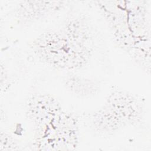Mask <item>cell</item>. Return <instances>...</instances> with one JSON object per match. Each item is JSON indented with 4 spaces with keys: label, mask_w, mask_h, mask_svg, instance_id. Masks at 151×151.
<instances>
[{
    "label": "cell",
    "mask_w": 151,
    "mask_h": 151,
    "mask_svg": "<svg viewBox=\"0 0 151 151\" xmlns=\"http://www.w3.org/2000/svg\"><path fill=\"white\" fill-rule=\"evenodd\" d=\"M30 48L44 64L71 72L84 67L93 52L92 50L71 41L61 29L41 33L31 42Z\"/></svg>",
    "instance_id": "1"
},
{
    "label": "cell",
    "mask_w": 151,
    "mask_h": 151,
    "mask_svg": "<svg viewBox=\"0 0 151 151\" xmlns=\"http://www.w3.org/2000/svg\"><path fill=\"white\" fill-rule=\"evenodd\" d=\"M19 149L17 140L6 132H1L0 134V150H15Z\"/></svg>",
    "instance_id": "9"
},
{
    "label": "cell",
    "mask_w": 151,
    "mask_h": 151,
    "mask_svg": "<svg viewBox=\"0 0 151 151\" xmlns=\"http://www.w3.org/2000/svg\"><path fill=\"white\" fill-rule=\"evenodd\" d=\"M91 123L94 131L104 134H114L126 127L116 113L105 104L93 113Z\"/></svg>",
    "instance_id": "7"
},
{
    "label": "cell",
    "mask_w": 151,
    "mask_h": 151,
    "mask_svg": "<svg viewBox=\"0 0 151 151\" xmlns=\"http://www.w3.org/2000/svg\"><path fill=\"white\" fill-rule=\"evenodd\" d=\"M78 142L77 120L63 110L48 124L35 130L34 144L38 150H71Z\"/></svg>",
    "instance_id": "2"
},
{
    "label": "cell",
    "mask_w": 151,
    "mask_h": 151,
    "mask_svg": "<svg viewBox=\"0 0 151 151\" xmlns=\"http://www.w3.org/2000/svg\"><path fill=\"white\" fill-rule=\"evenodd\" d=\"M63 83L68 91L78 97H93L99 93L100 88L96 80L73 73L64 77Z\"/></svg>",
    "instance_id": "8"
},
{
    "label": "cell",
    "mask_w": 151,
    "mask_h": 151,
    "mask_svg": "<svg viewBox=\"0 0 151 151\" xmlns=\"http://www.w3.org/2000/svg\"><path fill=\"white\" fill-rule=\"evenodd\" d=\"M64 5L63 1H20L16 6L15 17L19 24L28 25L57 12Z\"/></svg>",
    "instance_id": "5"
},
{
    "label": "cell",
    "mask_w": 151,
    "mask_h": 151,
    "mask_svg": "<svg viewBox=\"0 0 151 151\" xmlns=\"http://www.w3.org/2000/svg\"><path fill=\"white\" fill-rule=\"evenodd\" d=\"M63 110L60 103L53 96L35 93L27 100L25 114L36 130L50 123Z\"/></svg>",
    "instance_id": "3"
},
{
    "label": "cell",
    "mask_w": 151,
    "mask_h": 151,
    "mask_svg": "<svg viewBox=\"0 0 151 151\" xmlns=\"http://www.w3.org/2000/svg\"><path fill=\"white\" fill-rule=\"evenodd\" d=\"M104 104L116 113L126 126L138 123L143 117V107L141 102L126 91L113 90Z\"/></svg>",
    "instance_id": "4"
},
{
    "label": "cell",
    "mask_w": 151,
    "mask_h": 151,
    "mask_svg": "<svg viewBox=\"0 0 151 151\" xmlns=\"http://www.w3.org/2000/svg\"><path fill=\"white\" fill-rule=\"evenodd\" d=\"M61 30L73 42L93 51V28L89 21L84 16L77 15L68 18Z\"/></svg>",
    "instance_id": "6"
}]
</instances>
